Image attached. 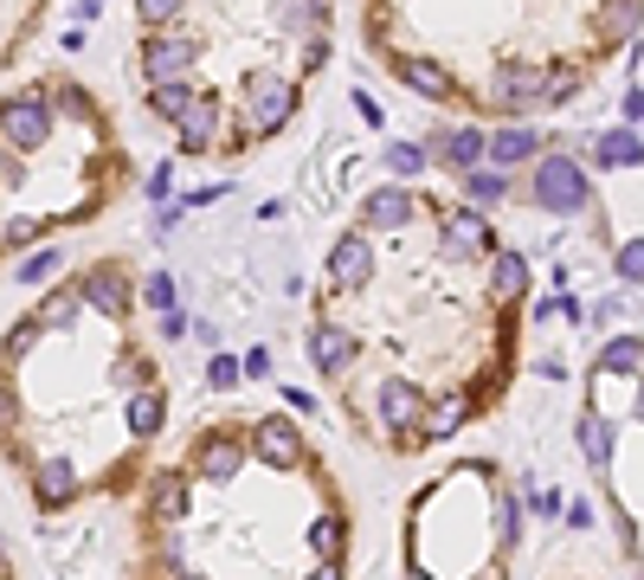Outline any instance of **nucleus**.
I'll list each match as a JSON object with an SVG mask.
<instances>
[{"instance_id": "f257e3e1", "label": "nucleus", "mask_w": 644, "mask_h": 580, "mask_svg": "<svg viewBox=\"0 0 644 580\" xmlns=\"http://www.w3.org/2000/svg\"><path fill=\"white\" fill-rule=\"evenodd\" d=\"M529 193L541 213H555V220H573V213H587L593 207V175L573 161V155H535L529 168Z\"/></svg>"}, {"instance_id": "f03ea898", "label": "nucleus", "mask_w": 644, "mask_h": 580, "mask_svg": "<svg viewBox=\"0 0 644 580\" xmlns=\"http://www.w3.org/2000/svg\"><path fill=\"white\" fill-rule=\"evenodd\" d=\"M239 110H245V129H252V136H277V129L297 116V77L271 72V65L245 72V84H239Z\"/></svg>"}, {"instance_id": "7ed1b4c3", "label": "nucleus", "mask_w": 644, "mask_h": 580, "mask_svg": "<svg viewBox=\"0 0 644 580\" xmlns=\"http://www.w3.org/2000/svg\"><path fill=\"white\" fill-rule=\"evenodd\" d=\"M52 97H39V91H13L7 104H0V149L13 155H33L52 143Z\"/></svg>"}, {"instance_id": "20e7f679", "label": "nucleus", "mask_w": 644, "mask_h": 580, "mask_svg": "<svg viewBox=\"0 0 644 580\" xmlns=\"http://www.w3.org/2000/svg\"><path fill=\"white\" fill-rule=\"evenodd\" d=\"M425 387L407 381V375H387L374 387V413H380V432H387V445H419V413H425Z\"/></svg>"}, {"instance_id": "39448f33", "label": "nucleus", "mask_w": 644, "mask_h": 580, "mask_svg": "<svg viewBox=\"0 0 644 580\" xmlns=\"http://www.w3.org/2000/svg\"><path fill=\"white\" fill-rule=\"evenodd\" d=\"M323 284H329V291H348V297L374 284V239H368L361 226L336 232V245L323 252Z\"/></svg>"}, {"instance_id": "423d86ee", "label": "nucleus", "mask_w": 644, "mask_h": 580, "mask_svg": "<svg viewBox=\"0 0 644 580\" xmlns=\"http://www.w3.org/2000/svg\"><path fill=\"white\" fill-rule=\"evenodd\" d=\"M484 104L503 110V116L541 110V65H529V59H503V65H490V77H484Z\"/></svg>"}, {"instance_id": "0eeeda50", "label": "nucleus", "mask_w": 644, "mask_h": 580, "mask_svg": "<svg viewBox=\"0 0 644 580\" xmlns=\"http://www.w3.org/2000/svg\"><path fill=\"white\" fill-rule=\"evenodd\" d=\"M245 452L258 464H271V471H304V458H309V445H304V432H297L291 413H265V420L245 432Z\"/></svg>"}, {"instance_id": "6e6552de", "label": "nucleus", "mask_w": 644, "mask_h": 580, "mask_svg": "<svg viewBox=\"0 0 644 580\" xmlns=\"http://www.w3.org/2000/svg\"><path fill=\"white\" fill-rule=\"evenodd\" d=\"M245 464H252V452H245V439L226 432V425H213V432L193 439V477H207V484H239Z\"/></svg>"}, {"instance_id": "1a4fd4ad", "label": "nucleus", "mask_w": 644, "mask_h": 580, "mask_svg": "<svg viewBox=\"0 0 644 580\" xmlns=\"http://www.w3.org/2000/svg\"><path fill=\"white\" fill-rule=\"evenodd\" d=\"M419 220V193L400 188V181H380L374 193H361V232H407Z\"/></svg>"}, {"instance_id": "9d476101", "label": "nucleus", "mask_w": 644, "mask_h": 580, "mask_svg": "<svg viewBox=\"0 0 644 580\" xmlns=\"http://www.w3.org/2000/svg\"><path fill=\"white\" fill-rule=\"evenodd\" d=\"M439 245H445V252H457V259H490V252H496L490 213H471V207H445V213H439Z\"/></svg>"}, {"instance_id": "9b49d317", "label": "nucleus", "mask_w": 644, "mask_h": 580, "mask_svg": "<svg viewBox=\"0 0 644 580\" xmlns=\"http://www.w3.org/2000/svg\"><path fill=\"white\" fill-rule=\"evenodd\" d=\"M193 59H200V45H193L188 33H149L142 39V77H149V84L193 77Z\"/></svg>"}, {"instance_id": "f8f14e48", "label": "nucleus", "mask_w": 644, "mask_h": 580, "mask_svg": "<svg viewBox=\"0 0 644 580\" xmlns=\"http://www.w3.org/2000/svg\"><path fill=\"white\" fill-rule=\"evenodd\" d=\"M425 155H432L439 168H452V175H471V168H484V129H477V123H439L432 143H425Z\"/></svg>"}, {"instance_id": "ddd939ff", "label": "nucleus", "mask_w": 644, "mask_h": 580, "mask_svg": "<svg viewBox=\"0 0 644 580\" xmlns=\"http://www.w3.org/2000/svg\"><path fill=\"white\" fill-rule=\"evenodd\" d=\"M355 361H361V336H355V329H341V323H316V329H309V368H316L323 381H341Z\"/></svg>"}, {"instance_id": "4468645a", "label": "nucleus", "mask_w": 644, "mask_h": 580, "mask_svg": "<svg viewBox=\"0 0 644 580\" xmlns=\"http://www.w3.org/2000/svg\"><path fill=\"white\" fill-rule=\"evenodd\" d=\"M220 129H226L220 91H200V97H193V110L175 123V149H181V155H213V149H220Z\"/></svg>"}, {"instance_id": "2eb2a0df", "label": "nucleus", "mask_w": 644, "mask_h": 580, "mask_svg": "<svg viewBox=\"0 0 644 580\" xmlns=\"http://www.w3.org/2000/svg\"><path fill=\"white\" fill-rule=\"evenodd\" d=\"M27 484H33V503L39 509H72L77 491H84V477H77V458H33V471H27Z\"/></svg>"}, {"instance_id": "dca6fc26", "label": "nucleus", "mask_w": 644, "mask_h": 580, "mask_svg": "<svg viewBox=\"0 0 644 580\" xmlns=\"http://www.w3.org/2000/svg\"><path fill=\"white\" fill-rule=\"evenodd\" d=\"M541 155V129H529V123H503V129H484V161L490 168H522V161H535Z\"/></svg>"}, {"instance_id": "f3484780", "label": "nucleus", "mask_w": 644, "mask_h": 580, "mask_svg": "<svg viewBox=\"0 0 644 580\" xmlns=\"http://www.w3.org/2000/svg\"><path fill=\"white\" fill-rule=\"evenodd\" d=\"M188 509H193V484L181 477V471H155L149 477V516H155V529H181L188 523Z\"/></svg>"}, {"instance_id": "a211bd4d", "label": "nucleus", "mask_w": 644, "mask_h": 580, "mask_svg": "<svg viewBox=\"0 0 644 580\" xmlns=\"http://www.w3.org/2000/svg\"><path fill=\"white\" fill-rule=\"evenodd\" d=\"M529 291H535L529 259H522L516 245H496L490 252V297L496 304H529Z\"/></svg>"}, {"instance_id": "6ab92c4d", "label": "nucleus", "mask_w": 644, "mask_h": 580, "mask_svg": "<svg viewBox=\"0 0 644 580\" xmlns=\"http://www.w3.org/2000/svg\"><path fill=\"white\" fill-rule=\"evenodd\" d=\"M393 72H400V84H407L413 97H432V104H445V97L457 91V77L445 72L439 59H425V52H400V59H393Z\"/></svg>"}, {"instance_id": "aec40b11", "label": "nucleus", "mask_w": 644, "mask_h": 580, "mask_svg": "<svg viewBox=\"0 0 644 580\" xmlns=\"http://www.w3.org/2000/svg\"><path fill=\"white\" fill-rule=\"evenodd\" d=\"M77 291H84V309L129 316V277H123V265H91L84 277H77Z\"/></svg>"}, {"instance_id": "412c9836", "label": "nucleus", "mask_w": 644, "mask_h": 580, "mask_svg": "<svg viewBox=\"0 0 644 580\" xmlns=\"http://www.w3.org/2000/svg\"><path fill=\"white\" fill-rule=\"evenodd\" d=\"M123 425H129L136 445L161 439V425H168V393H161V387H129V400H123Z\"/></svg>"}, {"instance_id": "4be33fe9", "label": "nucleus", "mask_w": 644, "mask_h": 580, "mask_svg": "<svg viewBox=\"0 0 644 580\" xmlns=\"http://www.w3.org/2000/svg\"><path fill=\"white\" fill-rule=\"evenodd\" d=\"M644 33V0H600L593 7V39L600 45H632Z\"/></svg>"}, {"instance_id": "5701e85b", "label": "nucleus", "mask_w": 644, "mask_h": 580, "mask_svg": "<svg viewBox=\"0 0 644 580\" xmlns=\"http://www.w3.org/2000/svg\"><path fill=\"white\" fill-rule=\"evenodd\" d=\"M477 413V400L471 393H445V400H425V413H419V445H439V439H452L457 425Z\"/></svg>"}, {"instance_id": "b1692460", "label": "nucleus", "mask_w": 644, "mask_h": 580, "mask_svg": "<svg viewBox=\"0 0 644 580\" xmlns=\"http://www.w3.org/2000/svg\"><path fill=\"white\" fill-rule=\"evenodd\" d=\"M573 439H580V458H587L593 471H600V477H606L612 458H619V425H612L606 413H580Z\"/></svg>"}, {"instance_id": "393cba45", "label": "nucleus", "mask_w": 644, "mask_h": 580, "mask_svg": "<svg viewBox=\"0 0 644 580\" xmlns=\"http://www.w3.org/2000/svg\"><path fill=\"white\" fill-rule=\"evenodd\" d=\"M593 168H644V136L632 129V123L593 136Z\"/></svg>"}, {"instance_id": "a878e982", "label": "nucleus", "mask_w": 644, "mask_h": 580, "mask_svg": "<svg viewBox=\"0 0 644 580\" xmlns=\"http://www.w3.org/2000/svg\"><path fill=\"white\" fill-rule=\"evenodd\" d=\"M503 200H509V175H503V168L484 161V168L464 175V207H471V213H496Z\"/></svg>"}, {"instance_id": "bb28decb", "label": "nucleus", "mask_w": 644, "mask_h": 580, "mask_svg": "<svg viewBox=\"0 0 644 580\" xmlns=\"http://www.w3.org/2000/svg\"><path fill=\"white\" fill-rule=\"evenodd\" d=\"M580 91H587L580 65H541V110H568Z\"/></svg>"}, {"instance_id": "cd10ccee", "label": "nucleus", "mask_w": 644, "mask_h": 580, "mask_svg": "<svg viewBox=\"0 0 644 580\" xmlns=\"http://www.w3.org/2000/svg\"><path fill=\"white\" fill-rule=\"evenodd\" d=\"M329 7H336V0H277V7H271V13H277V27H284V33H323V27H329Z\"/></svg>"}, {"instance_id": "c85d7f7f", "label": "nucleus", "mask_w": 644, "mask_h": 580, "mask_svg": "<svg viewBox=\"0 0 644 580\" xmlns=\"http://www.w3.org/2000/svg\"><path fill=\"white\" fill-rule=\"evenodd\" d=\"M77 316H84V291H77V284H59V291L39 304L33 323H39V336H45V329H72Z\"/></svg>"}, {"instance_id": "c756f323", "label": "nucleus", "mask_w": 644, "mask_h": 580, "mask_svg": "<svg viewBox=\"0 0 644 580\" xmlns=\"http://www.w3.org/2000/svg\"><path fill=\"white\" fill-rule=\"evenodd\" d=\"M193 97H200V84H193V77H175V84H149V110L161 116V123H181V116L193 110Z\"/></svg>"}, {"instance_id": "7c9ffc66", "label": "nucleus", "mask_w": 644, "mask_h": 580, "mask_svg": "<svg viewBox=\"0 0 644 580\" xmlns=\"http://www.w3.org/2000/svg\"><path fill=\"white\" fill-rule=\"evenodd\" d=\"M309 548H316V561H341V548H348V516H341V509H323V516L309 523Z\"/></svg>"}, {"instance_id": "2f4dec72", "label": "nucleus", "mask_w": 644, "mask_h": 580, "mask_svg": "<svg viewBox=\"0 0 644 580\" xmlns=\"http://www.w3.org/2000/svg\"><path fill=\"white\" fill-rule=\"evenodd\" d=\"M600 375H632V381H638L644 375V336H612V342L600 348Z\"/></svg>"}, {"instance_id": "473e14b6", "label": "nucleus", "mask_w": 644, "mask_h": 580, "mask_svg": "<svg viewBox=\"0 0 644 580\" xmlns=\"http://www.w3.org/2000/svg\"><path fill=\"white\" fill-rule=\"evenodd\" d=\"M432 168V155H425V143H387V175L407 188V181H419Z\"/></svg>"}, {"instance_id": "72a5a7b5", "label": "nucleus", "mask_w": 644, "mask_h": 580, "mask_svg": "<svg viewBox=\"0 0 644 580\" xmlns=\"http://www.w3.org/2000/svg\"><path fill=\"white\" fill-rule=\"evenodd\" d=\"M59 271H65V252H59V245H39L33 259H20V271H13V277H20V284H52Z\"/></svg>"}, {"instance_id": "f704fd0d", "label": "nucleus", "mask_w": 644, "mask_h": 580, "mask_svg": "<svg viewBox=\"0 0 644 580\" xmlns=\"http://www.w3.org/2000/svg\"><path fill=\"white\" fill-rule=\"evenodd\" d=\"M155 568L168 580L188 574V536H181V529H161V536H155Z\"/></svg>"}, {"instance_id": "c9c22d12", "label": "nucleus", "mask_w": 644, "mask_h": 580, "mask_svg": "<svg viewBox=\"0 0 644 580\" xmlns=\"http://www.w3.org/2000/svg\"><path fill=\"white\" fill-rule=\"evenodd\" d=\"M516 541H522V503L496 497V555H509Z\"/></svg>"}, {"instance_id": "e433bc0d", "label": "nucleus", "mask_w": 644, "mask_h": 580, "mask_svg": "<svg viewBox=\"0 0 644 580\" xmlns=\"http://www.w3.org/2000/svg\"><path fill=\"white\" fill-rule=\"evenodd\" d=\"M175 297H181V284H175L168 271H149V277H142V304H149L155 316H161V309H181Z\"/></svg>"}, {"instance_id": "4c0bfd02", "label": "nucleus", "mask_w": 644, "mask_h": 580, "mask_svg": "<svg viewBox=\"0 0 644 580\" xmlns=\"http://www.w3.org/2000/svg\"><path fill=\"white\" fill-rule=\"evenodd\" d=\"M612 271H619V284H644V239H619Z\"/></svg>"}, {"instance_id": "58836bf2", "label": "nucleus", "mask_w": 644, "mask_h": 580, "mask_svg": "<svg viewBox=\"0 0 644 580\" xmlns=\"http://www.w3.org/2000/svg\"><path fill=\"white\" fill-rule=\"evenodd\" d=\"M522 509H535L541 523H555V516L568 509V491H561V484H529V503H522Z\"/></svg>"}, {"instance_id": "ea45409f", "label": "nucleus", "mask_w": 644, "mask_h": 580, "mask_svg": "<svg viewBox=\"0 0 644 580\" xmlns=\"http://www.w3.org/2000/svg\"><path fill=\"white\" fill-rule=\"evenodd\" d=\"M181 7H188V0H136V13H142V27H155V33H168V27L181 20Z\"/></svg>"}, {"instance_id": "a19ab883", "label": "nucleus", "mask_w": 644, "mask_h": 580, "mask_svg": "<svg viewBox=\"0 0 644 580\" xmlns=\"http://www.w3.org/2000/svg\"><path fill=\"white\" fill-rule=\"evenodd\" d=\"M239 381H245V375H239V355H213V361H207V387H213V393H232Z\"/></svg>"}, {"instance_id": "79ce46f5", "label": "nucleus", "mask_w": 644, "mask_h": 580, "mask_svg": "<svg viewBox=\"0 0 644 580\" xmlns=\"http://www.w3.org/2000/svg\"><path fill=\"white\" fill-rule=\"evenodd\" d=\"M239 375H245V381H271V375H277L271 348H245V355H239Z\"/></svg>"}, {"instance_id": "37998d69", "label": "nucleus", "mask_w": 644, "mask_h": 580, "mask_svg": "<svg viewBox=\"0 0 644 580\" xmlns=\"http://www.w3.org/2000/svg\"><path fill=\"white\" fill-rule=\"evenodd\" d=\"M33 342H39V323H13V329H7V355H13V361H27Z\"/></svg>"}, {"instance_id": "c03bdc74", "label": "nucleus", "mask_w": 644, "mask_h": 580, "mask_svg": "<svg viewBox=\"0 0 644 580\" xmlns=\"http://www.w3.org/2000/svg\"><path fill=\"white\" fill-rule=\"evenodd\" d=\"M39 232H45V220L39 213H20V220H7V245H33Z\"/></svg>"}, {"instance_id": "a18cd8bd", "label": "nucleus", "mask_w": 644, "mask_h": 580, "mask_svg": "<svg viewBox=\"0 0 644 580\" xmlns=\"http://www.w3.org/2000/svg\"><path fill=\"white\" fill-rule=\"evenodd\" d=\"M13 425H20V393H13V387L0 381V445L13 439Z\"/></svg>"}, {"instance_id": "49530a36", "label": "nucleus", "mask_w": 644, "mask_h": 580, "mask_svg": "<svg viewBox=\"0 0 644 580\" xmlns=\"http://www.w3.org/2000/svg\"><path fill=\"white\" fill-rule=\"evenodd\" d=\"M149 200H175V161H161V168H149Z\"/></svg>"}, {"instance_id": "de8ad7c7", "label": "nucleus", "mask_w": 644, "mask_h": 580, "mask_svg": "<svg viewBox=\"0 0 644 580\" xmlns=\"http://www.w3.org/2000/svg\"><path fill=\"white\" fill-rule=\"evenodd\" d=\"M84 116V123H97V110H91V97H84V91H59V104H52V116Z\"/></svg>"}, {"instance_id": "09e8293b", "label": "nucleus", "mask_w": 644, "mask_h": 580, "mask_svg": "<svg viewBox=\"0 0 644 580\" xmlns=\"http://www.w3.org/2000/svg\"><path fill=\"white\" fill-rule=\"evenodd\" d=\"M284 407H291V420H309V413H323L309 387H284Z\"/></svg>"}, {"instance_id": "8fccbe9b", "label": "nucleus", "mask_w": 644, "mask_h": 580, "mask_svg": "<svg viewBox=\"0 0 644 580\" xmlns=\"http://www.w3.org/2000/svg\"><path fill=\"white\" fill-rule=\"evenodd\" d=\"M329 65V33H309L304 39V72H323Z\"/></svg>"}, {"instance_id": "3c124183", "label": "nucleus", "mask_w": 644, "mask_h": 580, "mask_svg": "<svg viewBox=\"0 0 644 580\" xmlns=\"http://www.w3.org/2000/svg\"><path fill=\"white\" fill-rule=\"evenodd\" d=\"M226 193H232V181H213V188H193L188 200H181V207L193 213V207H213V200H226Z\"/></svg>"}, {"instance_id": "603ef678", "label": "nucleus", "mask_w": 644, "mask_h": 580, "mask_svg": "<svg viewBox=\"0 0 644 580\" xmlns=\"http://www.w3.org/2000/svg\"><path fill=\"white\" fill-rule=\"evenodd\" d=\"M188 329H193V323L181 316V309H161V342H181Z\"/></svg>"}, {"instance_id": "864d4df0", "label": "nucleus", "mask_w": 644, "mask_h": 580, "mask_svg": "<svg viewBox=\"0 0 644 580\" xmlns=\"http://www.w3.org/2000/svg\"><path fill=\"white\" fill-rule=\"evenodd\" d=\"M561 516H568L573 529H593V503L580 497V503H568V509H561Z\"/></svg>"}, {"instance_id": "5fc2aeb1", "label": "nucleus", "mask_w": 644, "mask_h": 580, "mask_svg": "<svg viewBox=\"0 0 644 580\" xmlns=\"http://www.w3.org/2000/svg\"><path fill=\"white\" fill-rule=\"evenodd\" d=\"M561 316V297H541V304H529V323H555Z\"/></svg>"}, {"instance_id": "6e6d98bb", "label": "nucleus", "mask_w": 644, "mask_h": 580, "mask_svg": "<svg viewBox=\"0 0 644 580\" xmlns=\"http://www.w3.org/2000/svg\"><path fill=\"white\" fill-rule=\"evenodd\" d=\"M304 580H348V568H341V561H316Z\"/></svg>"}, {"instance_id": "4d7b16f0", "label": "nucleus", "mask_w": 644, "mask_h": 580, "mask_svg": "<svg viewBox=\"0 0 644 580\" xmlns=\"http://www.w3.org/2000/svg\"><path fill=\"white\" fill-rule=\"evenodd\" d=\"M535 375H541V381H568V368H561L555 355H541V361H535Z\"/></svg>"}, {"instance_id": "13d9d810", "label": "nucleus", "mask_w": 644, "mask_h": 580, "mask_svg": "<svg viewBox=\"0 0 644 580\" xmlns=\"http://www.w3.org/2000/svg\"><path fill=\"white\" fill-rule=\"evenodd\" d=\"M355 110H361V116H368V123H374V129H380V104H374V97H368V91H355Z\"/></svg>"}, {"instance_id": "bf43d9fd", "label": "nucleus", "mask_w": 644, "mask_h": 580, "mask_svg": "<svg viewBox=\"0 0 644 580\" xmlns=\"http://www.w3.org/2000/svg\"><path fill=\"white\" fill-rule=\"evenodd\" d=\"M625 123H644V91H632V97H625Z\"/></svg>"}, {"instance_id": "052dcab7", "label": "nucleus", "mask_w": 644, "mask_h": 580, "mask_svg": "<svg viewBox=\"0 0 644 580\" xmlns=\"http://www.w3.org/2000/svg\"><path fill=\"white\" fill-rule=\"evenodd\" d=\"M407 580H432L425 574V561H407Z\"/></svg>"}, {"instance_id": "680f3d73", "label": "nucleus", "mask_w": 644, "mask_h": 580, "mask_svg": "<svg viewBox=\"0 0 644 580\" xmlns=\"http://www.w3.org/2000/svg\"><path fill=\"white\" fill-rule=\"evenodd\" d=\"M175 580H207V574H200V568H188V574H175Z\"/></svg>"}, {"instance_id": "e2e57ef3", "label": "nucleus", "mask_w": 644, "mask_h": 580, "mask_svg": "<svg viewBox=\"0 0 644 580\" xmlns=\"http://www.w3.org/2000/svg\"><path fill=\"white\" fill-rule=\"evenodd\" d=\"M638 420H644V375H638Z\"/></svg>"}, {"instance_id": "0e129e2a", "label": "nucleus", "mask_w": 644, "mask_h": 580, "mask_svg": "<svg viewBox=\"0 0 644 580\" xmlns=\"http://www.w3.org/2000/svg\"><path fill=\"white\" fill-rule=\"evenodd\" d=\"M471 580H503V574H471Z\"/></svg>"}, {"instance_id": "69168bd1", "label": "nucleus", "mask_w": 644, "mask_h": 580, "mask_svg": "<svg viewBox=\"0 0 644 580\" xmlns=\"http://www.w3.org/2000/svg\"><path fill=\"white\" fill-rule=\"evenodd\" d=\"M0 568H7V541H0Z\"/></svg>"}, {"instance_id": "338daca9", "label": "nucleus", "mask_w": 644, "mask_h": 580, "mask_svg": "<svg viewBox=\"0 0 644 580\" xmlns=\"http://www.w3.org/2000/svg\"><path fill=\"white\" fill-rule=\"evenodd\" d=\"M638 580H644V568H638Z\"/></svg>"}]
</instances>
